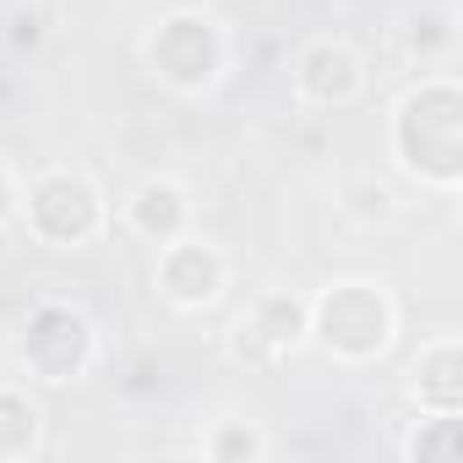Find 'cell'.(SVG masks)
Here are the masks:
<instances>
[{
	"instance_id": "obj_1",
	"label": "cell",
	"mask_w": 463,
	"mask_h": 463,
	"mask_svg": "<svg viewBox=\"0 0 463 463\" xmlns=\"http://www.w3.org/2000/svg\"><path fill=\"white\" fill-rule=\"evenodd\" d=\"M327 322H322V338L344 354H371L387 344V306L376 300V289L365 284H344L327 295Z\"/></svg>"
},
{
	"instance_id": "obj_2",
	"label": "cell",
	"mask_w": 463,
	"mask_h": 463,
	"mask_svg": "<svg viewBox=\"0 0 463 463\" xmlns=\"http://www.w3.org/2000/svg\"><path fill=\"white\" fill-rule=\"evenodd\" d=\"M158 279L180 306H207L223 284V268L207 246H169L164 262H158Z\"/></svg>"
},
{
	"instance_id": "obj_3",
	"label": "cell",
	"mask_w": 463,
	"mask_h": 463,
	"mask_svg": "<svg viewBox=\"0 0 463 463\" xmlns=\"http://www.w3.org/2000/svg\"><path fill=\"white\" fill-rule=\"evenodd\" d=\"M300 88L322 104L333 99H349L360 88V61L344 50V44H311L306 61H300Z\"/></svg>"
},
{
	"instance_id": "obj_4",
	"label": "cell",
	"mask_w": 463,
	"mask_h": 463,
	"mask_svg": "<svg viewBox=\"0 0 463 463\" xmlns=\"http://www.w3.org/2000/svg\"><path fill=\"white\" fill-rule=\"evenodd\" d=\"M131 218H137L142 235H153V241H175V235H180V223H185V196H180L169 180H147V185L137 191V202H131Z\"/></svg>"
},
{
	"instance_id": "obj_5",
	"label": "cell",
	"mask_w": 463,
	"mask_h": 463,
	"mask_svg": "<svg viewBox=\"0 0 463 463\" xmlns=\"http://www.w3.org/2000/svg\"><path fill=\"white\" fill-rule=\"evenodd\" d=\"M251 333H257V338H268L273 349H284V344H295V338L306 333V311H300L289 295H268V300H262V311L251 317Z\"/></svg>"
},
{
	"instance_id": "obj_6",
	"label": "cell",
	"mask_w": 463,
	"mask_h": 463,
	"mask_svg": "<svg viewBox=\"0 0 463 463\" xmlns=\"http://www.w3.org/2000/svg\"><path fill=\"white\" fill-rule=\"evenodd\" d=\"M452 371H458V349H452V344H436V349H430V360H425V382H420V392L430 398L436 387H447V403L458 409V387H452Z\"/></svg>"
},
{
	"instance_id": "obj_7",
	"label": "cell",
	"mask_w": 463,
	"mask_h": 463,
	"mask_svg": "<svg viewBox=\"0 0 463 463\" xmlns=\"http://www.w3.org/2000/svg\"><path fill=\"white\" fill-rule=\"evenodd\" d=\"M207 452L213 458H262L268 452V441L257 436V430H241V425H223L213 441H207Z\"/></svg>"
},
{
	"instance_id": "obj_8",
	"label": "cell",
	"mask_w": 463,
	"mask_h": 463,
	"mask_svg": "<svg viewBox=\"0 0 463 463\" xmlns=\"http://www.w3.org/2000/svg\"><path fill=\"white\" fill-rule=\"evenodd\" d=\"M430 425H436V430H425V436H414V441H409V458H430V452H452V414H436Z\"/></svg>"
}]
</instances>
